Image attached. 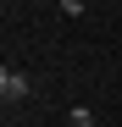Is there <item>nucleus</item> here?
Returning <instances> with one entry per match:
<instances>
[{
    "mask_svg": "<svg viewBox=\"0 0 122 127\" xmlns=\"http://www.w3.org/2000/svg\"><path fill=\"white\" fill-rule=\"evenodd\" d=\"M100 127H106V122H100Z\"/></svg>",
    "mask_w": 122,
    "mask_h": 127,
    "instance_id": "4",
    "label": "nucleus"
},
{
    "mask_svg": "<svg viewBox=\"0 0 122 127\" xmlns=\"http://www.w3.org/2000/svg\"><path fill=\"white\" fill-rule=\"evenodd\" d=\"M67 127H72V122H67Z\"/></svg>",
    "mask_w": 122,
    "mask_h": 127,
    "instance_id": "5",
    "label": "nucleus"
},
{
    "mask_svg": "<svg viewBox=\"0 0 122 127\" xmlns=\"http://www.w3.org/2000/svg\"><path fill=\"white\" fill-rule=\"evenodd\" d=\"M67 122H72V127H100V122H94V111H89V105H72V111H67Z\"/></svg>",
    "mask_w": 122,
    "mask_h": 127,
    "instance_id": "2",
    "label": "nucleus"
},
{
    "mask_svg": "<svg viewBox=\"0 0 122 127\" xmlns=\"http://www.w3.org/2000/svg\"><path fill=\"white\" fill-rule=\"evenodd\" d=\"M56 6L67 11V17H78V11H83V0H56Z\"/></svg>",
    "mask_w": 122,
    "mask_h": 127,
    "instance_id": "3",
    "label": "nucleus"
},
{
    "mask_svg": "<svg viewBox=\"0 0 122 127\" xmlns=\"http://www.w3.org/2000/svg\"><path fill=\"white\" fill-rule=\"evenodd\" d=\"M22 94H28V77L6 66V72H0V99H6V105H11V99H22Z\"/></svg>",
    "mask_w": 122,
    "mask_h": 127,
    "instance_id": "1",
    "label": "nucleus"
}]
</instances>
